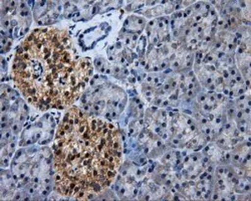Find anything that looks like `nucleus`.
Wrapping results in <instances>:
<instances>
[{
    "label": "nucleus",
    "mask_w": 251,
    "mask_h": 201,
    "mask_svg": "<svg viewBox=\"0 0 251 201\" xmlns=\"http://www.w3.org/2000/svg\"><path fill=\"white\" fill-rule=\"evenodd\" d=\"M118 136L104 120L78 108L69 109L53 145V182L57 193L92 200L104 192L120 165Z\"/></svg>",
    "instance_id": "obj_1"
},
{
    "label": "nucleus",
    "mask_w": 251,
    "mask_h": 201,
    "mask_svg": "<svg viewBox=\"0 0 251 201\" xmlns=\"http://www.w3.org/2000/svg\"><path fill=\"white\" fill-rule=\"evenodd\" d=\"M91 64L76 56L66 32L35 29L15 55L12 76L29 103L47 110L73 104L84 91Z\"/></svg>",
    "instance_id": "obj_2"
}]
</instances>
